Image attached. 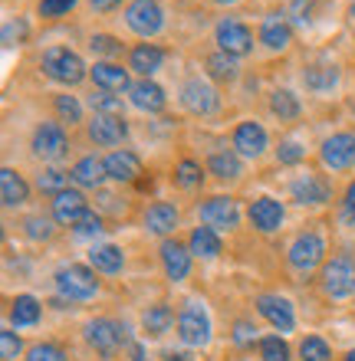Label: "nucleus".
<instances>
[{"mask_svg":"<svg viewBox=\"0 0 355 361\" xmlns=\"http://www.w3.org/2000/svg\"><path fill=\"white\" fill-rule=\"evenodd\" d=\"M128 361H152V355L145 352L142 342H132V345H128Z\"/></svg>","mask_w":355,"mask_h":361,"instance_id":"obj_53","label":"nucleus"},{"mask_svg":"<svg viewBox=\"0 0 355 361\" xmlns=\"http://www.w3.org/2000/svg\"><path fill=\"white\" fill-rule=\"evenodd\" d=\"M86 135L99 148H116L128 138V125H125L122 115H92L86 122Z\"/></svg>","mask_w":355,"mask_h":361,"instance_id":"obj_19","label":"nucleus"},{"mask_svg":"<svg viewBox=\"0 0 355 361\" xmlns=\"http://www.w3.org/2000/svg\"><path fill=\"white\" fill-rule=\"evenodd\" d=\"M158 259H162V269L164 276L172 279V283H184L188 276H191V250H188V243H181L178 237H168L162 240V247H158Z\"/></svg>","mask_w":355,"mask_h":361,"instance_id":"obj_18","label":"nucleus"},{"mask_svg":"<svg viewBox=\"0 0 355 361\" xmlns=\"http://www.w3.org/2000/svg\"><path fill=\"white\" fill-rule=\"evenodd\" d=\"M174 329H178L181 345H188V348H207V345H211V332H214L211 315H207V309H204L198 299H188V302L181 305Z\"/></svg>","mask_w":355,"mask_h":361,"instance_id":"obj_4","label":"nucleus"},{"mask_svg":"<svg viewBox=\"0 0 355 361\" xmlns=\"http://www.w3.org/2000/svg\"><path fill=\"white\" fill-rule=\"evenodd\" d=\"M181 105L191 115H198V118H207V115H214L221 109V95H217V89L207 79L191 76V79H184V86H181Z\"/></svg>","mask_w":355,"mask_h":361,"instance_id":"obj_13","label":"nucleus"},{"mask_svg":"<svg viewBox=\"0 0 355 361\" xmlns=\"http://www.w3.org/2000/svg\"><path fill=\"white\" fill-rule=\"evenodd\" d=\"M342 361H355V348H352V352H346V358H342Z\"/></svg>","mask_w":355,"mask_h":361,"instance_id":"obj_59","label":"nucleus"},{"mask_svg":"<svg viewBox=\"0 0 355 361\" xmlns=\"http://www.w3.org/2000/svg\"><path fill=\"white\" fill-rule=\"evenodd\" d=\"M53 289L63 302H89L99 295L96 269L89 263H66L53 273Z\"/></svg>","mask_w":355,"mask_h":361,"instance_id":"obj_1","label":"nucleus"},{"mask_svg":"<svg viewBox=\"0 0 355 361\" xmlns=\"http://www.w3.org/2000/svg\"><path fill=\"white\" fill-rule=\"evenodd\" d=\"M214 43L221 47V53L240 59L253 49V33H250V27L243 20L224 17V20H217V27H214Z\"/></svg>","mask_w":355,"mask_h":361,"instance_id":"obj_11","label":"nucleus"},{"mask_svg":"<svg viewBox=\"0 0 355 361\" xmlns=\"http://www.w3.org/2000/svg\"><path fill=\"white\" fill-rule=\"evenodd\" d=\"M257 352L263 361H293V352H289L283 335H263L257 342Z\"/></svg>","mask_w":355,"mask_h":361,"instance_id":"obj_38","label":"nucleus"},{"mask_svg":"<svg viewBox=\"0 0 355 361\" xmlns=\"http://www.w3.org/2000/svg\"><path fill=\"white\" fill-rule=\"evenodd\" d=\"M162 361H194V358L188 352H164Z\"/></svg>","mask_w":355,"mask_h":361,"instance_id":"obj_55","label":"nucleus"},{"mask_svg":"<svg viewBox=\"0 0 355 361\" xmlns=\"http://www.w3.org/2000/svg\"><path fill=\"white\" fill-rule=\"evenodd\" d=\"M20 233L33 243H47L53 233H56V220L53 217H43V214H27L20 220Z\"/></svg>","mask_w":355,"mask_h":361,"instance_id":"obj_34","label":"nucleus"},{"mask_svg":"<svg viewBox=\"0 0 355 361\" xmlns=\"http://www.w3.org/2000/svg\"><path fill=\"white\" fill-rule=\"evenodd\" d=\"M128 102L138 109V112H148V115H158L168 105V95H164V89L155 82V79H138V82H132V89H128Z\"/></svg>","mask_w":355,"mask_h":361,"instance_id":"obj_23","label":"nucleus"},{"mask_svg":"<svg viewBox=\"0 0 355 361\" xmlns=\"http://www.w3.org/2000/svg\"><path fill=\"white\" fill-rule=\"evenodd\" d=\"M260 43L270 49V53H283L293 43V27H289L287 17L279 13H267L263 23H260Z\"/></svg>","mask_w":355,"mask_h":361,"instance_id":"obj_24","label":"nucleus"},{"mask_svg":"<svg viewBox=\"0 0 355 361\" xmlns=\"http://www.w3.org/2000/svg\"><path fill=\"white\" fill-rule=\"evenodd\" d=\"M30 152L40 161H59V158H66V152H69L66 128L59 122H40L33 128V138H30Z\"/></svg>","mask_w":355,"mask_h":361,"instance_id":"obj_8","label":"nucleus"},{"mask_svg":"<svg viewBox=\"0 0 355 361\" xmlns=\"http://www.w3.org/2000/svg\"><path fill=\"white\" fill-rule=\"evenodd\" d=\"M319 289L332 302L355 295V259L346 253H336L332 259H326L319 269Z\"/></svg>","mask_w":355,"mask_h":361,"instance_id":"obj_2","label":"nucleus"},{"mask_svg":"<svg viewBox=\"0 0 355 361\" xmlns=\"http://www.w3.org/2000/svg\"><path fill=\"white\" fill-rule=\"evenodd\" d=\"M211 4H217V7H234L237 0H211Z\"/></svg>","mask_w":355,"mask_h":361,"instance_id":"obj_56","label":"nucleus"},{"mask_svg":"<svg viewBox=\"0 0 355 361\" xmlns=\"http://www.w3.org/2000/svg\"><path fill=\"white\" fill-rule=\"evenodd\" d=\"M79 0H40L37 4V13L43 20H56V17H66L69 10L76 7Z\"/></svg>","mask_w":355,"mask_h":361,"instance_id":"obj_47","label":"nucleus"},{"mask_svg":"<svg viewBox=\"0 0 355 361\" xmlns=\"http://www.w3.org/2000/svg\"><path fill=\"white\" fill-rule=\"evenodd\" d=\"M164 53L162 47H155V43H138V47L128 49V69L138 73L142 79H152L158 69L164 66Z\"/></svg>","mask_w":355,"mask_h":361,"instance_id":"obj_26","label":"nucleus"},{"mask_svg":"<svg viewBox=\"0 0 355 361\" xmlns=\"http://www.w3.org/2000/svg\"><path fill=\"white\" fill-rule=\"evenodd\" d=\"M207 171L217 180H240L243 178V161L234 148H224V152H214L207 158Z\"/></svg>","mask_w":355,"mask_h":361,"instance_id":"obj_33","label":"nucleus"},{"mask_svg":"<svg viewBox=\"0 0 355 361\" xmlns=\"http://www.w3.org/2000/svg\"><path fill=\"white\" fill-rule=\"evenodd\" d=\"M20 355H27L23 338H20L13 329H0V358H4V361H17Z\"/></svg>","mask_w":355,"mask_h":361,"instance_id":"obj_44","label":"nucleus"},{"mask_svg":"<svg viewBox=\"0 0 355 361\" xmlns=\"http://www.w3.org/2000/svg\"><path fill=\"white\" fill-rule=\"evenodd\" d=\"M83 335H86V342L92 352H99L102 358H112V355L119 352V348H128V335H125V322H119V319H109V315H99V319H92V322H86V329H83Z\"/></svg>","mask_w":355,"mask_h":361,"instance_id":"obj_6","label":"nucleus"},{"mask_svg":"<svg viewBox=\"0 0 355 361\" xmlns=\"http://www.w3.org/2000/svg\"><path fill=\"white\" fill-rule=\"evenodd\" d=\"M69 180L76 184L79 190L89 188V190H99L102 184L109 180L106 171V158H96V154H83L73 168H69Z\"/></svg>","mask_w":355,"mask_h":361,"instance_id":"obj_21","label":"nucleus"},{"mask_svg":"<svg viewBox=\"0 0 355 361\" xmlns=\"http://www.w3.org/2000/svg\"><path fill=\"white\" fill-rule=\"evenodd\" d=\"M204 66H207V76L214 82H234L237 79V63L227 53H211V56L204 59Z\"/></svg>","mask_w":355,"mask_h":361,"instance_id":"obj_37","label":"nucleus"},{"mask_svg":"<svg viewBox=\"0 0 355 361\" xmlns=\"http://www.w3.org/2000/svg\"><path fill=\"white\" fill-rule=\"evenodd\" d=\"M53 105H56L59 122H66V125H79V122H83V102H79L76 95H56V99H53Z\"/></svg>","mask_w":355,"mask_h":361,"instance_id":"obj_41","label":"nucleus"},{"mask_svg":"<svg viewBox=\"0 0 355 361\" xmlns=\"http://www.w3.org/2000/svg\"><path fill=\"white\" fill-rule=\"evenodd\" d=\"M231 342L237 345V348H247V345L260 342L257 325L250 322V319H237V322H234V332H231Z\"/></svg>","mask_w":355,"mask_h":361,"instance_id":"obj_45","label":"nucleus"},{"mask_svg":"<svg viewBox=\"0 0 355 361\" xmlns=\"http://www.w3.org/2000/svg\"><path fill=\"white\" fill-rule=\"evenodd\" d=\"M106 171H109V180H116V184H135L145 174V164L135 152L122 148V152L106 154Z\"/></svg>","mask_w":355,"mask_h":361,"instance_id":"obj_22","label":"nucleus"},{"mask_svg":"<svg viewBox=\"0 0 355 361\" xmlns=\"http://www.w3.org/2000/svg\"><path fill=\"white\" fill-rule=\"evenodd\" d=\"M303 86L316 95H326L339 86V69L336 63H309L303 66Z\"/></svg>","mask_w":355,"mask_h":361,"instance_id":"obj_28","label":"nucleus"},{"mask_svg":"<svg viewBox=\"0 0 355 361\" xmlns=\"http://www.w3.org/2000/svg\"><path fill=\"white\" fill-rule=\"evenodd\" d=\"M125 23H128V30H132L135 37L152 39L164 27V10L158 0H132L125 7Z\"/></svg>","mask_w":355,"mask_h":361,"instance_id":"obj_9","label":"nucleus"},{"mask_svg":"<svg viewBox=\"0 0 355 361\" xmlns=\"http://www.w3.org/2000/svg\"><path fill=\"white\" fill-rule=\"evenodd\" d=\"M89 49L96 53V56H122V43L116 37H109V33H96V37L89 39Z\"/></svg>","mask_w":355,"mask_h":361,"instance_id":"obj_46","label":"nucleus"},{"mask_svg":"<svg viewBox=\"0 0 355 361\" xmlns=\"http://www.w3.org/2000/svg\"><path fill=\"white\" fill-rule=\"evenodd\" d=\"M13 33H17V39H23L27 37V23H23V20H17V23H13V20L4 23V43H7V47H13Z\"/></svg>","mask_w":355,"mask_h":361,"instance_id":"obj_52","label":"nucleus"},{"mask_svg":"<svg viewBox=\"0 0 355 361\" xmlns=\"http://www.w3.org/2000/svg\"><path fill=\"white\" fill-rule=\"evenodd\" d=\"M23 361H69V355L63 352L56 342H37L27 348Z\"/></svg>","mask_w":355,"mask_h":361,"instance_id":"obj_42","label":"nucleus"},{"mask_svg":"<svg viewBox=\"0 0 355 361\" xmlns=\"http://www.w3.org/2000/svg\"><path fill=\"white\" fill-rule=\"evenodd\" d=\"M89 267L102 276H119L125 269V250L116 243H92L89 250Z\"/></svg>","mask_w":355,"mask_h":361,"instance_id":"obj_27","label":"nucleus"},{"mask_svg":"<svg viewBox=\"0 0 355 361\" xmlns=\"http://www.w3.org/2000/svg\"><path fill=\"white\" fill-rule=\"evenodd\" d=\"M102 214H96V210H89L86 217L79 220L76 227H73V233H76V237H99V233H102Z\"/></svg>","mask_w":355,"mask_h":361,"instance_id":"obj_49","label":"nucleus"},{"mask_svg":"<svg viewBox=\"0 0 355 361\" xmlns=\"http://www.w3.org/2000/svg\"><path fill=\"white\" fill-rule=\"evenodd\" d=\"M247 220H250V227L257 230V233L273 237V233L283 227V220H287V207H283V200L270 197V194H260V197L250 200Z\"/></svg>","mask_w":355,"mask_h":361,"instance_id":"obj_12","label":"nucleus"},{"mask_svg":"<svg viewBox=\"0 0 355 361\" xmlns=\"http://www.w3.org/2000/svg\"><path fill=\"white\" fill-rule=\"evenodd\" d=\"M270 112L277 115L279 122H296L303 109H299V99L289 89H273L270 92Z\"/></svg>","mask_w":355,"mask_h":361,"instance_id":"obj_35","label":"nucleus"},{"mask_svg":"<svg viewBox=\"0 0 355 361\" xmlns=\"http://www.w3.org/2000/svg\"><path fill=\"white\" fill-rule=\"evenodd\" d=\"M326 263V240L319 237L316 230H306V233H299L287 250V267L293 269L296 276H309L323 269Z\"/></svg>","mask_w":355,"mask_h":361,"instance_id":"obj_5","label":"nucleus"},{"mask_svg":"<svg viewBox=\"0 0 355 361\" xmlns=\"http://www.w3.org/2000/svg\"><path fill=\"white\" fill-rule=\"evenodd\" d=\"M342 220H346V224H355V178L349 180L346 194H342Z\"/></svg>","mask_w":355,"mask_h":361,"instance_id":"obj_51","label":"nucleus"},{"mask_svg":"<svg viewBox=\"0 0 355 361\" xmlns=\"http://www.w3.org/2000/svg\"><path fill=\"white\" fill-rule=\"evenodd\" d=\"M174 322H178V319H174V312H172V305L168 302H155V305H148V309L142 312L145 338H162V335L172 332Z\"/></svg>","mask_w":355,"mask_h":361,"instance_id":"obj_31","label":"nucleus"},{"mask_svg":"<svg viewBox=\"0 0 355 361\" xmlns=\"http://www.w3.org/2000/svg\"><path fill=\"white\" fill-rule=\"evenodd\" d=\"M231 145H234V152H237L240 158H250V161H257V158H263V154H267L270 135H267V128H263L260 122H253V118H243V122L234 125Z\"/></svg>","mask_w":355,"mask_h":361,"instance_id":"obj_14","label":"nucleus"},{"mask_svg":"<svg viewBox=\"0 0 355 361\" xmlns=\"http://www.w3.org/2000/svg\"><path fill=\"white\" fill-rule=\"evenodd\" d=\"M188 250H191L194 259H217L224 253V240L211 227H194L191 237H188Z\"/></svg>","mask_w":355,"mask_h":361,"instance_id":"obj_30","label":"nucleus"},{"mask_svg":"<svg viewBox=\"0 0 355 361\" xmlns=\"http://www.w3.org/2000/svg\"><path fill=\"white\" fill-rule=\"evenodd\" d=\"M69 188V171H59V168H43L37 174V190L49 194V197H56L59 190Z\"/></svg>","mask_w":355,"mask_h":361,"instance_id":"obj_40","label":"nucleus"},{"mask_svg":"<svg viewBox=\"0 0 355 361\" xmlns=\"http://www.w3.org/2000/svg\"><path fill=\"white\" fill-rule=\"evenodd\" d=\"M89 200H86V194L79 188H66V190H59L56 197L49 200V217L56 220V227H76L79 220L89 214Z\"/></svg>","mask_w":355,"mask_h":361,"instance_id":"obj_15","label":"nucleus"},{"mask_svg":"<svg viewBox=\"0 0 355 361\" xmlns=\"http://www.w3.org/2000/svg\"><path fill=\"white\" fill-rule=\"evenodd\" d=\"M40 69H43V76L59 82V86H79L86 79V63L69 47H49L40 59Z\"/></svg>","mask_w":355,"mask_h":361,"instance_id":"obj_3","label":"nucleus"},{"mask_svg":"<svg viewBox=\"0 0 355 361\" xmlns=\"http://www.w3.org/2000/svg\"><path fill=\"white\" fill-rule=\"evenodd\" d=\"M349 109L355 112V89H352V95H349Z\"/></svg>","mask_w":355,"mask_h":361,"instance_id":"obj_58","label":"nucleus"},{"mask_svg":"<svg viewBox=\"0 0 355 361\" xmlns=\"http://www.w3.org/2000/svg\"><path fill=\"white\" fill-rule=\"evenodd\" d=\"M349 20H352V23H355V0H352V4H349Z\"/></svg>","mask_w":355,"mask_h":361,"instance_id":"obj_57","label":"nucleus"},{"mask_svg":"<svg viewBox=\"0 0 355 361\" xmlns=\"http://www.w3.org/2000/svg\"><path fill=\"white\" fill-rule=\"evenodd\" d=\"M289 197L296 200L299 207H323V204L332 200V184L323 174L306 171L289 180Z\"/></svg>","mask_w":355,"mask_h":361,"instance_id":"obj_17","label":"nucleus"},{"mask_svg":"<svg viewBox=\"0 0 355 361\" xmlns=\"http://www.w3.org/2000/svg\"><path fill=\"white\" fill-rule=\"evenodd\" d=\"M198 217L204 227L217 230V233H234L240 227V204L231 194H214L198 207Z\"/></svg>","mask_w":355,"mask_h":361,"instance_id":"obj_7","label":"nucleus"},{"mask_svg":"<svg viewBox=\"0 0 355 361\" xmlns=\"http://www.w3.org/2000/svg\"><path fill=\"white\" fill-rule=\"evenodd\" d=\"M40 315H43V305H40L37 295L20 293L10 299V325H13V329H30V325H37Z\"/></svg>","mask_w":355,"mask_h":361,"instance_id":"obj_32","label":"nucleus"},{"mask_svg":"<svg viewBox=\"0 0 355 361\" xmlns=\"http://www.w3.org/2000/svg\"><path fill=\"white\" fill-rule=\"evenodd\" d=\"M0 197H4V207L13 210V207H23L30 200V184L27 178L13 168H4L0 171Z\"/></svg>","mask_w":355,"mask_h":361,"instance_id":"obj_29","label":"nucleus"},{"mask_svg":"<svg viewBox=\"0 0 355 361\" xmlns=\"http://www.w3.org/2000/svg\"><path fill=\"white\" fill-rule=\"evenodd\" d=\"M299 361H332V348L323 335H303L296 348Z\"/></svg>","mask_w":355,"mask_h":361,"instance_id":"obj_36","label":"nucleus"},{"mask_svg":"<svg viewBox=\"0 0 355 361\" xmlns=\"http://www.w3.org/2000/svg\"><path fill=\"white\" fill-rule=\"evenodd\" d=\"M89 109H92L96 115H122L125 112L122 99L112 95V92H92L89 95Z\"/></svg>","mask_w":355,"mask_h":361,"instance_id":"obj_43","label":"nucleus"},{"mask_svg":"<svg viewBox=\"0 0 355 361\" xmlns=\"http://www.w3.org/2000/svg\"><path fill=\"white\" fill-rule=\"evenodd\" d=\"M201 164L194 161V158H181V161L174 164V184L181 190H194V188H201Z\"/></svg>","mask_w":355,"mask_h":361,"instance_id":"obj_39","label":"nucleus"},{"mask_svg":"<svg viewBox=\"0 0 355 361\" xmlns=\"http://www.w3.org/2000/svg\"><path fill=\"white\" fill-rule=\"evenodd\" d=\"M319 161L332 174L352 171L355 168V132H336L319 145Z\"/></svg>","mask_w":355,"mask_h":361,"instance_id":"obj_10","label":"nucleus"},{"mask_svg":"<svg viewBox=\"0 0 355 361\" xmlns=\"http://www.w3.org/2000/svg\"><path fill=\"white\" fill-rule=\"evenodd\" d=\"M142 224L148 233H155V237H174L178 233V227H181V210L174 207V204H168V200H155V204H148L142 214Z\"/></svg>","mask_w":355,"mask_h":361,"instance_id":"obj_20","label":"nucleus"},{"mask_svg":"<svg viewBox=\"0 0 355 361\" xmlns=\"http://www.w3.org/2000/svg\"><path fill=\"white\" fill-rule=\"evenodd\" d=\"M253 305H257L260 319H267L273 329H277L279 335H287L296 329V312H293V302H289L287 295L279 293H260L257 299H253Z\"/></svg>","mask_w":355,"mask_h":361,"instance_id":"obj_16","label":"nucleus"},{"mask_svg":"<svg viewBox=\"0 0 355 361\" xmlns=\"http://www.w3.org/2000/svg\"><path fill=\"white\" fill-rule=\"evenodd\" d=\"M119 4H122V0H89V7L96 10V13H112Z\"/></svg>","mask_w":355,"mask_h":361,"instance_id":"obj_54","label":"nucleus"},{"mask_svg":"<svg viewBox=\"0 0 355 361\" xmlns=\"http://www.w3.org/2000/svg\"><path fill=\"white\" fill-rule=\"evenodd\" d=\"M313 0H289V17H293V23H299V27H309L313 23Z\"/></svg>","mask_w":355,"mask_h":361,"instance_id":"obj_50","label":"nucleus"},{"mask_svg":"<svg viewBox=\"0 0 355 361\" xmlns=\"http://www.w3.org/2000/svg\"><path fill=\"white\" fill-rule=\"evenodd\" d=\"M306 158V148L299 142H293V138H287V142H279V148H277V161L279 164H287V168H293V164H299Z\"/></svg>","mask_w":355,"mask_h":361,"instance_id":"obj_48","label":"nucleus"},{"mask_svg":"<svg viewBox=\"0 0 355 361\" xmlns=\"http://www.w3.org/2000/svg\"><path fill=\"white\" fill-rule=\"evenodd\" d=\"M89 76L96 82L99 92H125V89H132L128 82V69H122V63H112V59H102L96 66L89 69Z\"/></svg>","mask_w":355,"mask_h":361,"instance_id":"obj_25","label":"nucleus"}]
</instances>
